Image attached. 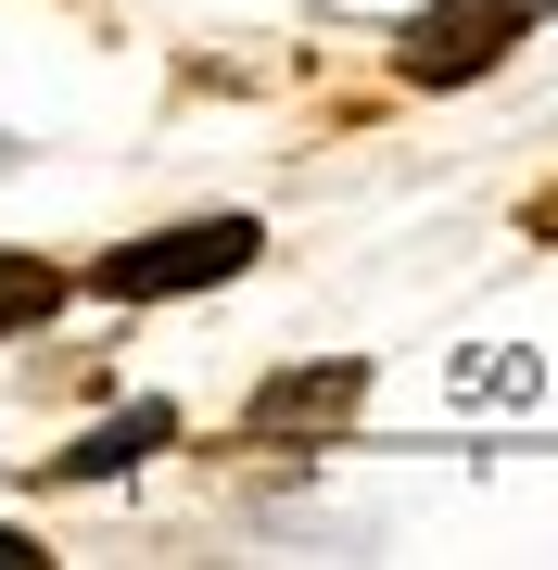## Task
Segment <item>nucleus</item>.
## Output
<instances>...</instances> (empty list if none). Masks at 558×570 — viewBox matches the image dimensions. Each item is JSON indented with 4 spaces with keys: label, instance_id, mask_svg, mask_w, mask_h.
I'll list each match as a JSON object with an SVG mask.
<instances>
[{
    "label": "nucleus",
    "instance_id": "1",
    "mask_svg": "<svg viewBox=\"0 0 558 570\" xmlns=\"http://www.w3.org/2000/svg\"><path fill=\"white\" fill-rule=\"evenodd\" d=\"M254 254H267V228H254V216H190V228H153V242L102 254V266H89V292H115V305H178V292L242 279Z\"/></svg>",
    "mask_w": 558,
    "mask_h": 570
},
{
    "label": "nucleus",
    "instance_id": "2",
    "mask_svg": "<svg viewBox=\"0 0 558 570\" xmlns=\"http://www.w3.org/2000/svg\"><path fill=\"white\" fill-rule=\"evenodd\" d=\"M508 39H520L508 0H432V13L407 26V51H393V63H407L419 89H470V77H496V63H508Z\"/></svg>",
    "mask_w": 558,
    "mask_h": 570
},
{
    "label": "nucleus",
    "instance_id": "3",
    "mask_svg": "<svg viewBox=\"0 0 558 570\" xmlns=\"http://www.w3.org/2000/svg\"><path fill=\"white\" fill-rule=\"evenodd\" d=\"M355 393H369V355H331V367H280V381L242 406V431H267V444H280V431H317V419H343Z\"/></svg>",
    "mask_w": 558,
    "mask_h": 570
},
{
    "label": "nucleus",
    "instance_id": "4",
    "mask_svg": "<svg viewBox=\"0 0 558 570\" xmlns=\"http://www.w3.org/2000/svg\"><path fill=\"white\" fill-rule=\"evenodd\" d=\"M153 444H178V406H153V393H140V406L102 419L89 444H63V456H51V482H115V469H140Z\"/></svg>",
    "mask_w": 558,
    "mask_h": 570
},
{
    "label": "nucleus",
    "instance_id": "5",
    "mask_svg": "<svg viewBox=\"0 0 558 570\" xmlns=\"http://www.w3.org/2000/svg\"><path fill=\"white\" fill-rule=\"evenodd\" d=\"M51 305H63L51 266H39V254H0V343H13V330H39Z\"/></svg>",
    "mask_w": 558,
    "mask_h": 570
},
{
    "label": "nucleus",
    "instance_id": "6",
    "mask_svg": "<svg viewBox=\"0 0 558 570\" xmlns=\"http://www.w3.org/2000/svg\"><path fill=\"white\" fill-rule=\"evenodd\" d=\"M0 570H39V546H26V532H0Z\"/></svg>",
    "mask_w": 558,
    "mask_h": 570
}]
</instances>
